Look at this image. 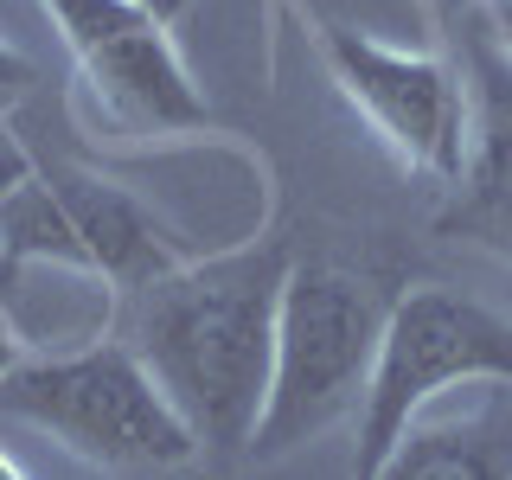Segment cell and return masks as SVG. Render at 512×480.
I'll use <instances>...</instances> for the list:
<instances>
[{"instance_id":"cell-12","label":"cell","mask_w":512,"mask_h":480,"mask_svg":"<svg viewBox=\"0 0 512 480\" xmlns=\"http://www.w3.org/2000/svg\"><path fill=\"white\" fill-rule=\"evenodd\" d=\"M20 359H26V340H20V327H13V320L0 314V378H7Z\"/></svg>"},{"instance_id":"cell-3","label":"cell","mask_w":512,"mask_h":480,"mask_svg":"<svg viewBox=\"0 0 512 480\" xmlns=\"http://www.w3.org/2000/svg\"><path fill=\"white\" fill-rule=\"evenodd\" d=\"M0 416L45 429L64 455L116 474H154L199 455V436L148 378V365L128 352V340L20 359L0 378Z\"/></svg>"},{"instance_id":"cell-14","label":"cell","mask_w":512,"mask_h":480,"mask_svg":"<svg viewBox=\"0 0 512 480\" xmlns=\"http://www.w3.org/2000/svg\"><path fill=\"white\" fill-rule=\"evenodd\" d=\"M7 282H13V263H0V295H7Z\"/></svg>"},{"instance_id":"cell-11","label":"cell","mask_w":512,"mask_h":480,"mask_svg":"<svg viewBox=\"0 0 512 480\" xmlns=\"http://www.w3.org/2000/svg\"><path fill=\"white\" fill-rule=\"evenodd\" d=\"M487 7V26H493V39H500V52L512 64V0H480Z\"/></svg>"},{"instance_id":"cell-13","label":"cell","mask_w":512,"mask_h":480,"mask_svg":"<svg viewBox=\"0 0 512 480\" xmlns=\"http://www.w3.org/2000/svg\"><path fill=\"white\" fill-rule=\"evenodd\" d=\"M20 474H26V468H20V461L7 455V448H0V480H20Z\"/></svg>"},{"instance_id":"cell-7","label":"cell","mask_w":512,"mask_h":480,"mask_svg":"<svg viewBox=\"0 0 512 480\" xmlns=\"http://www.w3.org/2000/svg\"><path fill=\"white\" fill-rule=\"evenodd\" d=\"M320 52H327L340 96L378 128L404 167L448 186L461 180L474 148V116L461 77L436 52H404V45H384L352 26H320Z\"/></svg>"},{"instance_id":"cell-1","label":"cell","mask_w":512,"mask_h":480,"mask_svg":"<svg viewBox=\"0 0 512 480\" xmlns=\"http://www.w3.org/2000/svg\"><path fill=\"white\" fill-rule=\"evenodd\" d=\"M282 244H250L212 263H173L167 276L128 288L122 340L186 416L199 448L237 455L269 397L276 301L288 276Z\"/></svg>"},{"instance_id":"cell-8","label":"cell","mask_w":512,"mask_h":480,"mask_svg":"<svg viewBox=\"0 0 512 480\" xmlns=\"http://www.w3.org/2000/svg\"><path fill=\"white\" fill-rule=\"evenodd\" d=\"M455 186L461 199L442 218V231H461L474 244L512 256V64L480 71V122Z\"/></svg>"},{"instance_id":"cell-6","label":"cell","mask_w":512,"mask_h":480,"mask_svg":"<svg viewBox=\"0 0 512 480\" xmlns=\"http://www.w3.org/2000/svg\"><path fill=\"white\" fill-rule=\"evenodd\" d=\"M52 13L77 84L96 116L128 135H199L212 122L199 84H192L180 45L167 32V7L154 0H39Z\"/></svg>"},{"instance_id":"cell-9","label":"cell","mask_w":512,"mask_h":480,"mask_svg":"<svg viewBox=\"0 0 512 480\" xmlns=\"http://www.w3.org/2000/svg\"><path fill=\"white\" fill-rule=\"evenodd\" d=\"M26 180H32V154H26L13 135H0V205H7Z\"/></svg>"},{"instance_id":"cell-5","label":"cell","mask_w":512,"mask_h":480,"mask_svg":"<svg viewBox=\"0 0 512 480\" xmlns=\"http://www.w3.org/2000/svg\"><path fill=\"white\" fill-rule=\"evenodd\" d=\"M0 263H58L71 276L109 282V288H141L186 263L180 237L160 224L141 199L96 173H39L0 205Z\"/></svg>"},{"instance_id":"cell-10","label":"cell","mask_w":512,"mask_h":480,"mask_svg":"<svg viewBox=\"0 0 512 480\" xmlns=\"http://www.w3.org/2000/svg\"><path fill=\"white\" fill-rule=\"evenodd\" d=\"M26 84H32V64H26L20 52H13L7 39H0V103H7V96H20Z\"/></svg>"},{"instance_id":"cell-2","label":"cell","mask_w":512,"mask_h":480,"mask_svg":"<svg viewBox=\"0 0 512 480\" xmlns=\"http://www.w3.org/2000/svg\"><path fill=\"white\" fill-rule=\"evenodd\" d=\"M391 295L352 263L333 256H295L276 301V359H269V397L250 429L244 455L269 461L288 448L327 436L333 423L359 416L372 359L384 340Z\"/></svg>"},{"instance_id":"cell-4","label":"cell","mask_w":512,"mask_h":480,"mask_svg":"<svg viewBox=\"0 0 512 480\" xmlns=\"http://www.w3.org/2000/svg\"><path fill=\"white\" fill-rule=\"evenodd\" d=\"M455 384H506L512 391V320L436 282L391 295L372 384H365V404H359L352 468L365 480H384L397 442L416 429V416Z\"/></svg>"},{"instance_id":"cell-15","label":"cell","mask_w":512,"mask_h":480,"mask_svg":"<svg viewBox=\"0 0 512 480\" xmlns=\"http://www.w3.org/2000/svg\"><path fill=\"white\" fill-rule=\"evenodd\" d=\"M154 7H167V13H173V7H180V0H154Z\"/></svg>"}]
</instances>
